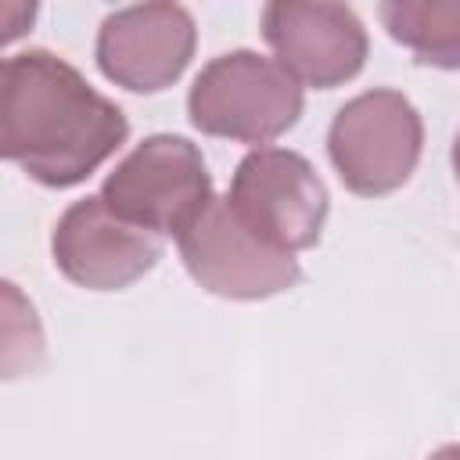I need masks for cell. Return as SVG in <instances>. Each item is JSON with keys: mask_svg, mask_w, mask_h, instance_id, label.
<instances>
[{"mask_svg": "<svg viewBox=\"0 0 460 460\" xmlns=\"http://www.w3.org/2000/svg\"><path fill=\"white\" fill-rule=\"evenodd\" d=\"M36 14H40V0H0V50L29 36Z\"/></svg>", "mask_w": 460, "mask_h": 460, "instance_id": "7c38bea8", "label": "cell"}, {"mask_svg": "<svg viewBox=\"0 0 460 460\" xmlns=\"http://www.w3.org/2000/svg\"><path fill=\"white\" fill-rule=\"evenodd\" d=\"M187 273L219 298L259 302L291 291L302 266L291 252H277L248 234L230 212L226 198H208L205 208L176 234Z\"/></svg>", "mask_w": 460, "mask_h": 460, "instance_id": "8992f818", "label": "cell"}, {"mask_svg": "<svg viewBox=\"0 0 460 460\" xmlns=\"http://www.w3.org/2000/svg\"><path fill=\"white\" fill-rule=\"evenodd\" d=\"M47 363V334L32 298L0 280V381H22L40 374Z\"/></svg>", "mask_w": 460, "mask_h": 460, "instance_id": "8fae6325", "label": "cell"}, {"mask_svg": "<svg viewBox=\"0 0 460 460\" xmlns=\"http://www.w3.org/2000/svg\"><path fill=\"white\" fill-rule=\"evenodd\" d=\"M212 198V176L187 137L155 133L140 140L101 183V201L126 223L176 237Z\"/></svg>", "mask_w": 460, "mask_h": 460, "instance_id": "277c9868", "label": "cell"}, {"mask_svg": "<svg viewBox=\"0 0 460 460\" xmlns=\"http://www.w3.org/2000/svg\"><path fill=\"white\" fill-rule=\"evenodd\" d=\"M198 47L194 14L176 0H140L111 11L97 29V68L129 93L172 86Z\"/></svg>", "mask_w": 460, "mask_h": 460, "instance_id": "ba28073f", "label": "cell"}, {"mask_svg": "<svg viewBox=\"0 0 460 460\" xmlns=\"http://www.w3.org/2000/svg\"><path fill=\"white\" fill-rule=\"evenodd\" d=\"M54 266L86 291H122L162 259V237L119 219L101 194L65 208L50 234Z\"/></svg>", "mask_w": 460, "mask_h": 460, "instance_id": "9c48e42d", "label": "cell"}, {"mask_svg": "<svg viewBox=\"0 0 460 460\" xmlns=\"http://www.w3.org/2000/svg\"><path fill=\"white\" fill-rule=\"evenodd\" d=\"M262 40L273 61L313 90H334L367 65V29L345 0H266Z\"/></svg>", "mask_w": 460, "mask_h": 460, "instance_id": "52a82bcc", "label": "cell"}, {"mask_svg": "<svg viewBox=\"0 0 460 460\" xmlns=\"http://www.w3.org/2000/svg\"><path fill=\"white\" fill-rule=\"evenodd\" d=\"M424 147V122L399 90H367L345 101L327 129V155L338 180L359 198L399 190Z\"/></svg>", "mask_w": 460, "mask_h": 460, "instance_id": "3957f363", "label": "cell"}, {"mask_svg": "<svg viewBox=\"0 0 460 460\" xmlns=\"http://www.w3.org/2000/svg\"><path fill=\"white\" fill-rule=\"evenodd\" d=\"M381 25L417 61L453 72L460 65V0H377Z\"/></svg>", "mask_w": 460, "mask_h": 460, "instance_id": "30bf717a", "label": "cell"}, {"mask_svg": "<svg viewBox=\"0 0 460 460\" xmlns=\"http://www.w3.org/2000/svg\"><path fill=\"white\" fill-rule=\"evenodd\" d=\"M129 137L115 101L50 50L0 58V162L65 190L101 169Z\"/></svg>", "mask_w": 460, "mask_h": 460, "instance_id": "6da1fadb", "label": "cell"}, {"mask_svg": "<svg viewBox=\"0 0 460 460\" xmlns=\"http://www.w3.org/2000/svg\"><path fill=\"white\" fill-rule=\"evenodd\" d=\"M190 126L241 144H270L302 115V83L273 58L230 50L212 58L187 93Z\"/></svg>", "mask_w": 460, "mask_h": 460, "instance_id": "7a4b0ae2", "label": "cell"}, {"mask_svg": "<svg viewBox=\"0 0 460 460\" xmlns=\"http://www.w3.org/2000/svg\"><path fill=\"white\" fill-rule=\"evenodd\" d=\"M226 205L248 234L291 255L320 241L331 208L327 187L309 158L288 147L248 151L234 169Z\"/></svg>", "mask_w": 460, "mask_h": 460, "instance_id": "5b68a950", "label": "cell"}]
</instances>
